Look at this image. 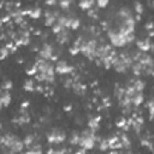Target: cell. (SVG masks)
Listing matches in <instances>:
<instances>
[{
  "label": "cell",
  "instance_id": "6da1fadb",
  "mask_svg": "<svg viewBox=\"0 0 154 154\" xmlns=\"http://www.w3.org/2000/svg\"><path fill=\"white\" fill-rule=\"evenodd\" d=\"M107 35H108V38H109V42L112 46L114 47H124L125 45L132 42L135 40V36L134 34H128V35H124L119 31H113V30H108L107 31Z\"/></svg>",
  "mask_w": 154,
  "mask_h": 154
},
{
  "label": "cell",
  "instance_id": "7a4b0ae2",
  "mask_svg": "<svg viewBox=\"0 0 154 154\" xmlns=\"http://www.w3.org/2000/svg\"><path fill=\"white\" fill-rule=\"evenodd\" d=\"M96 47H97V42L95 38H91L87 42H82L79 49H81V53L87 57L89 60H93L95 58V52H96Z\"/></svg>",
  "mask_w": 154,
  "mask_h": 154
},
{
  "label": "cell",
  "instance_id": "3957f363",
  "mask_svg": "<svg viewBox=\"0 0 154 154\" xmlns=\"http://www.w3.org/2000/svg\"><path fill=\"white\" fill-rule=\"evenodd\" d=\"M66 138V134L63 130L59 129H54L52 132L48 134L47 136V141L52 144H58V143H63Z\"/></svg>",
  "mask_w": 154,
  "mask_h": 154
},
{
  "label": "cell",
  "instance_id": "277c9868",
  "mask_svg": "<svg viewBox=\"0 0 154 154\" xmlns=\"http://www.w3.org/2000/svg\"><path fill=\"white\" fill-rule=\"evenodd\" d=\"M95 137H96V135H94V136H84V135H81V141H79V144L78 146H81L82 148H84L87 150L93 149L94 146H95V142H96Z\"/></svg>",
  "mask_w": 154,
  "mask_h": 154
},
{
  "label": "cell",
  "instance_id": "5b68a950",
  "mask_svg": "<svg viewBox=\"0 0 154 154\" xmlns=\"http://www.w3.org/2000/svg\"><path fill=\"white\" fill-rule=\"evenodd\" d=\"M55 71L58 73H60V75H67V73H71L73 71V66L69 65L64 60H59L55 64Z\"/></svg>",
  "mask_w": 154,
  "mask_h": 154
},
{
  "label": "cell",
  "instance_id": "8992f818",
  "mask_svg": "<svg viewBox=\"0 0 154 154\" xmlns=\"http://www.w3.org/2000/svg\"><path fill=\"white\" fill-rule=\"evenodd\" d=\"M112 66H113V69H114L117 72H119V73H124V72H126V70L129 69V66L123 61V59H122L119 55H117V57L114 58Z\"/></svg>",
  "mask_w": 154,
  "mask_h": 154
},
{
  "label": "cell",
  "instance_id": "52a82bcc",
  "mask_svg": "<svg viewBox=\"0 0 154 154\" xmlns=\"http://www.w3.org/2000/svg\"><path fill=\"white\" fill-rule=\"evenodd\" d=\"M38 54H40V58H42V59H46V60L51 59V58L53 57V47H52V45H49V43H43V46H42V48L40 49Z\"/></svg>",
  "mask_w": 154,
  "mask_h": 154
},
{
  "label": "cell",
  "instance_id": "ba28073f",
  "mask_svg": "<svg viewBox=\"0 0 154 154\" xmlns=\"http://www.w3.org/2000/svg\"><path fill=\"white\" fill-rule=\"evenodd\" d=\"M17 140H18V137H17L16 135H13V134H5V135H2V136H1L0 143H1V146L10 148V147H11V146L17 141Z\"/></svg>",
  "mask_w": 154,
  "mask_h": 154
},
{
  "label": "cell",
  "instance_id": "9c48e42d",
  "mask_svg": "<svg viewBox=\"0 0 154 154\" xmlns=\"http://www.w3.org/2000/svg\"><path fill=\"white\" fill-rule=\"evenodd\" d=\"M136 45H137V47L140 48L141 52H148V51H150V49H152V51L154 49V45L150 42L149 37L146 38V40H138Z\"/></svg>",
  "mask_w": 154,
  "mask_h": 154
},
{
  "label": "cell",
  "instance_id": "30bf717a",
  "mask_svg": "<svg viewBox=\"0 0 154 154\" xmlns=\"http://www.w3.org/2000/svg\"><path fill=\"white\" fill-rule=\"evenodd\" d=\"M138 63L142 64L143 67H148V66H154V60L152 58L150 54H147V52H142Z\"/></svg>",
  "mask_w": 154,
  "mask_h": 154
},
{
  "label": "cell",
  "instance_id": "8fae6325",
  "mask_svg": "<svg viewBox=\"0 0 154 154\" xmlns=\"http://www.w3.org/2000/svg\"><path fill=\"white\" fill-rule=\"evenodd\" d=\"M24 147H25V144H24V142L23 141H20L19 138L8 148V154H16V153H20V152H23V149H24Z\"/></svg>",
  "mask_w": 154,
  "mask_h": 154
},
{
  "label": "cell",
  "instance_id": "7c38bea8",
  "mask_svg": "<svg viewBox=\"0 0 154 154\" xmlns=\"http://www.w3.org/2000/svg\"><path fill=\"white\" fill-rule=\"evenodd\" d=\"M57 22V16L54 14V12H49L47 11L45 13V25L46 26H53Z\"/></svg>",
  "mask_w": 154,
  "mask_h": 154
},
{
  "label": "cell",
  "instance_id": "4fadbf2b",
  "mask_svg": "<svg viewBox=\"0 0 154 154\" xmlns=\"http://www.w3.org/2000/svg\"><path fill=\"white\" fill-rule=\"evenodd\" d=\"M69 40H70V34H69V31L66 30V28H65L63 31H60L59 34H57V42H59L60 45L67 43Z\"/></svg>",
  "mask_w": 154,
  "mask_h": 154
},
{
  "label": "cell",
  "instance_id": "5bb4252c",
  "mask_svg": "<svg viewBox=\"0 0 154 154\" xmlns=\"http://www.w3.org/2000/svg\"><path fill=\"white\" fill-rule=\"evenodd\" d=\"M0 101H1V106L2 107H7L10 105V102H11V93H10V90H4L2 89Z\"/></svg>",
  "mask_w": 154,
  "mask_h": 154
},
{
  "label": "cell",
  "instance_id": "9a60e30c",
  "mask_svg": "<svg viewBox=\"0 0 154 154\" xmlns=\"http://www.w3.org/2000/svg\"><path fill=\"white\" fill-rule=\"evenodd\" d=\"M85 88H87V87H85L83 83H81L79 81H75L73 84H72V90H73L75 94H77V95H83L84 91H85Z\"/></svg>",
  "mask_w": 154,
  "mask_h": 154
},
{
  "label": "cell",
  "instance_id": "2e32d148",
  "mask_svg": "<svg viewBox=\"0 0 154 154\" xmlns=\"http://www.w3.org/2000/svg\"><path fill=\"white\" fill-rule=\"evenodd\" d=\"M131 101H132L134 106H140L143 102V94H142V91H136L135 95L131 97Z\"/></svg>",
  "mask_w": 154,
  "mask_h": 154
},
{
  "label": "cell",
  "instance_id": "e0dca14e",
  "mask_svg": "<svg viewBox=\"0 0 154 154\" xmlns=\"http://www.w3.org/2000/svg\"><path fill=\"white\" fill-rule=\"evenodd\" d=\"M94 0H79V4H78V6L82 8V10H85V11H88L89 8H91L93 7V5H94Z\"/></svg>",
  "mask_w": 154,
  "mask_h": 154
},
{
  "label": "cell",
  "instance_id": "ac0fdd59",
  "mask_svg": "<svg viewBox=\"0 0 154 154\" xmlns=\"http://www.w3.org/2000/svg\"><path fill=\"white\" fill-rule=\"evenodd\" d=\"M42 14V10L40 7H34L29 11V17L32 18V19H38Z\"/></svg>",
  "mask_w": 154,
  "mask_h": 154
},
{
  "label": "cell",
  "instance_id": "d6986e66",
  "mask_svg": "<svg viewBox=\"0 0 154 154\" xmlns=\"http://www.w3.org/2000/svg\"><path fill=\"white\" fill-rule=\"evenodd\" d=\"M131 84L134 85V88H135L136 91H143V89L146 87V83L142 79H135V81H132Z\"/></svg>",
  "mask_w": 154,
  "mask_h": 154
},
{
  "label": "cell",
  "instance_id": "ffe728a7",
  "mask_svg": "<svg viewBox=\"0 0 154 154\" xmlns=\"http://www.w3.org/2000/svg\"><path fill=\"white\" fill-rule=\"evenodd\" d=\"M131 69H132V73H134L135 76H140V75L143 72V66H142V64L138 63V61H137L136 64H132Z\"/></svg>",
  "mask_w": 154,
  "mask_h": 154
},
{
  "label": "cell",
  "instance_id": "44dd1931",
  "mask_svg": "<svg viewBox=\"0 0 154 154\" xmlns=\"http://www.w3.org/2000/svg\"><path fill=\"white\" fill-rule=\"evenodd\" d=\"M24 90L25 91H32V90H35V83H34V79H31V78H28L25 82H24Z\"/></svg>",
  "mask_w": 154,
  "mask_h": 154
},
{
  "label": "cell",
  "instance_id": "7402d4cb",
  "mask_svg": "<svg viewBox=\"0 0 154 154\" xmlns=\"http://www.w3.org/2000/svg\"><path fill=\"white\" fill-rule=\"evenodd\" d=\"M118 14H119V16H120L123 19L132 17V12H131V10H130V8H128V7H123V8H120Z\"/></svg>",
  "mask_w": 154,
  "mask_h": 154
},
{
  "label": "cell",
  "instance_id": "603a6c76",
  "mask_svg": "<svg viewBox=\"0 0 154 154\" xmlns=\"http://www.w3.org/2000/svg\"><path fill=\"white\" fill-rule=\"evenodd\" d=\"M114 94H116V96H117V99H118V101L119 100H122L123 99V96H124V94H125V88H123V87H120V85H116V88H114Z\"/></svg>",
  "mask_w": 154,
  "mask_h": 154
},
{
  "label": "cell",
  "instance_id": "cb8c5ba5",
  "mask_svg": "<svg viewBox=\"0 0 154 154\" xmlns=\"http://www.w3.org/2000/svg\"><path fill=\"white\" fill-rule=\"evenodd\" d=\"M99 122H100V117H96V118H90L88 120V128L93 129V130H96L99 128Z\"/></svg>",
  "mask_w": 154,
  "mask_h": 154
},
{
  "label": "cell",
  "instance_id": "d4e9b609",
  "mask_svg": "<svg viewBox=\"0 0 154 154\" xmlns=\"http://www.w3.org/2000/svg\"><path fill=\"white\" fill-rule=\"evenodd\" d=\"M42 153V149L40 147V144H32L30 147V149L26 150V154H40Z\"/></svg>",
  "mask_w": 154,
  "mask_h": 154
},
{
  "label": "cell",
  "instance_id": "484cf974",
  "mask_svg": "<svg viewBox=\"0 0 154 154\" xmlns=\"http://www.w3.org/2000/svg\"><path fill=\"white\" fill-rule=\"evenodd\" d=\"M79 141H81V135L78 132H73L70 137V143L72 146H76V144H79Z\"/></svg>",
  "mask_w": 154,
  "mask_h": 154
},
{
  "label": "cell",
  "instance_id": "4316f807",
  "mask_svg": "<svg viewBox=\"0 0 154 154\" xmlns=\"http://www.w3.org/2000/svg\"><path fill=\"white\" fill-rule=\"evenodd\" d=\"M120 142H122V144H123V148H129L130 147V140H129V137H128V135H125V132L124 134H122L120 135Z\"/></svg>",
  "mask_w": 154,
  "mask_h": 154
},
{
  "label": "cell",
  "instance_id": "83f0119b",
  "mask_svg": "<svg viewBox=\"0 0 154 154\" xmlns=\"http://www.w3.org/2000/svg\"><path fill=\"white\" fill-rule=\"evenodd\" d=\"M34 135H31V134H29V135H26L25 137H24V140H23V142H24V144H25V147H31L32 144H34Z\"/></svg>",
  "mask_w": 154,
  "mask_h": 154
},
{
  "label": "cell",
  "instance_id": "f1b7e54d",
  "mask_svg": "<svg viewBox=\"0 0 154 154\" xmlns=\"http://www.w3.org/2000/svg\"><path fill=\"white\" fill-rule=\"evenodd\" d=\"M79 25H81V22H79L78 18H71V20H70V29L76 30V29L79 28Z\"/></svg>",
  "mask_w": 154,
  "mask_h": 154
},
{
  "label": "cell",
  "instance_id": "f546056e",
  "mask_svg": "<svg viewBox=\"0 0 154 154\" xmlns=\"http://www.w3.org/2000/svg\"><path fill=\"white\" fill-rule=\"evenodd\" d=\"M99 148H100V150H107V149H109L108 140H101L99 142Z\"/></svg>",
  "mask_w": 154,
  "mask_h": 154
},
{
  "label": "cell",
  "instance_id": "4dcf8cb0",
  "mask_svg": "<svg viewBox=\"0 0 154 154\" xmlns=\"http://www.w3.org/2000/svg\"><path fill=\"white\" fill-rule=\"evenodd\" d=\"M64 29H65V28H64L63 25H60L59 23H55V24L52 26V31H53V34H55V35H57V34H59L60 31H63Z\"/></svg>",
  "mask_w": 154,
  "mask_h": 154
},
{
  "label": "cell",
  "instance_id": "1f68e13d",
  "mask_svg": "<svg viewBox=\"0 0 154 154\" xmlns=\"http://www.w3.org/2000/svg\"><path fill=\"white\" fill-rule=\"evenodd\" d=\"M10 53H11V51H10L8 47H6V46H2V47H1V59H2V60L6 59Z\"/></svg>",
  "mask_w": 154,
  "mask_h": 154
},
{
  "label": "cell",
  "instance_id": "d6a6232c",
  "mask_svg": "<svg viewBox=\"0 0 154 154\" xmlns=\"http://www.w3.org/2000/svg\"><path fill=\"white\" fill-rule=\"evenodd\" d=\"M70 4H71V0H59V6L63 10H69Z\"/></svg>",
  "mask_w": 154,
  "mask_h": 154
},
{
  "label": "cell",
  "instance_id": "836d02e7",
  "mask_svg": "<svg viewBox=\"0 0 154 154\" xmlns=\"http://www.w3.org/2000/svg\"><path fill=\"white\" fill-rule=\"evenodd\" d=\"M148 111H149V116H150V119H153V116H154V100H150L148 102Z\"/></svg>",
  "mask_w": 154,
  "mask_h": 154
},
{
  "label": "cell",
  "instance_id": "e575fe53",
  "mask_svg": "<svg viewBox=\"0 0 154 154\" xmlns=\"http://www.w3.org/2000/svg\"><path fill=\"white\" fill-rule=\"evenodd\" d=\"M73 82H75V79L71 78V77H69V78H66V79L64 81V87H65L66 89H70V88H72Z\"/></svg>",
  "mask_w": 154,
  "mask_h": 154
},
{
  "label": "cell",
  "instance_id": "d590c367",
  "mask_svg": "<svg viewBox=\"0 0 154 154\" xmlns=\"http://www.w3.org/2000/svg\"><path fill=\"white\" fill-rule=\"evenodd\" d=\"M12 85H13V83L11 82V81H8V79H6V81H4V83H2V89L4 90H11L12 89Z\"/></svg>",
  "mask_w": 154,
  "mask_h": 154
},
{
  "label": "cell",
  "instance_id": "8d00e7d4",
  "mask_svg": "<svg viewBox=\"0 0 154 154\" xmlns=\"http://www.w3.org/2000/svg\"><path fill=\"white\" fill-rule=\"evenodd\" d=\"M135 12H136L137 14H141V13L143 12V6H142V4L138 2V1L135 2Z\"/></svg>",
  "mask_w": 154,
  "mask_h": 154
},
{
  "label": "cell",
  "instance_id": "74e56055",
  "mask_svg": "<svg viewBox=\"0 0 154 154\" xmlns=\"http://www.w3.org/2000/svg\"><path fill=\"white\" fill-rule=\"evenodd\" d=\"M119 141V137H117V136H112L111 138H108V143H109V148L111 149H113V147H114V144L117 143Z\"/></svg>",
  "mask_w": 154,
  "mask_h": 154
},
{
  "label": "cell",
  "instance_id": "f35d334b",
  "mask_svg": "<svg viewBox=\"0 0 154 154\" xmlns=\"http://www.w3.org/2000/svg\"><path fill=\"white\" fill-rule=\"evenodd\" d=\"M108 2H109V0H96V4L100 8H105L108 5Z\"/></svg>",
  "mask_w": 154,
  "mask_h": 154
},
{
  "label": "cell",
  "instance_id": "ab89813d",
  "mask_svg": "<svg viewBox=\"0 0 154 154\" xmlns=\"http://www.w3.org/2000/svg\"><path fill=\"white\" fill-rule=\"evenodd\" d=\"M144 29H146L147 31H152V30H154V22H152V20L147 22V23L144 24Z\"/></svg>",
  "mask_w": 154,
  "mask_h": 154
},
{
  "label": "cell",
  "instance_id": "60d3db41",
  "mask_svg": "<svg viewBox=\"0 0 154 154\" xmlns=\"http://www.w3.org/2000/svg\"><path fill=\"white\" fill-rule=\"evenodd\" d=\"M69 52H70V54L76 55L77 53H79V52H81V49H79V47H77V46H72V47H70V48H69Z\"/></svg>",
  "mask_w": 154,
  "mask_h": 154
},
{
  "label": "cell",
  "instance_id": "b9f144b4",
  "mask_svg": "<svg viewBox=\"0 0 154 154\" xmlns=\"http://www.w3.org/2000/svg\"><path fill=\"white\" fill-rule=\"evenodd\" d=\"M11 18H12V17H11V14H10V13H8V14H5V16L2 17V19H1V23H2V25H4L5 23H8V22L11 20Z\"/></svg>",
  "mask_w": 154,
  "mask_h": 154
},
{
  "label": "cell",
  "instance_id": "7bdbcfd3",
  "mask_svg": "<svg viewBox=\"0 0 154 154\" xmlns=\"http://www.w3.org/2000/svg\"><path fill=\"white\" fill-rule=\"evenodd\" d=\"M88 16H90V17H93V18H97V14H96V10H93V8H89L88 10Z\"/></svg>",
  "mask_w": 154,
  "mask_h": 154
},
{
  "label": "cell",
  "instance_id": "ee69618b",
  "mask_svg": "<svg viewBox=\"0 0 154 154\" xmlns=\"http://www.w3.org/2000/svg\"><path fill=\"white\" fill-rule=\"evenodd\" d=\"M126 123H128V122H126V119H125V118H122V119H120V120H119V122L117 123V126L122 129V128H123V126H124V125H125Z\"/></svg>",
  "mask_w": 154,
  "mask_h": 154
},
{
  "label": "cell",
  "instance_id": "f6af8a7d",
  "mask_svg": "<svg viewBox=\"0 0 154 154\" xmlns=\"http://www.w3.org/2000/svg\"><path fill=\"white\" fill-rule=\"evenodd\" d=\"M23 17H24V16H18V17L13 18V22H14L16 24H22V23H23Z\"/></svg>",
  "mask_w": 154,
  "mask_h": 154
},
{
  "label": "cell",
  "instance_id": "bcb514c9",
  "mask_svg": "<svg viewBox=\"0 0 154 154\" xmlns=\"http://www.w3.org/2000/svg\"><path fill=\"white\" fill-rule=\"evenodd\" d=\"M45 2H46V5H48V6H53V5H55V4L58 2V0H45Z\"/></svg>",
  "mask_w": 154,
  "mask_h": 154
},
{
  "label": "cell",
  "instance_id": "7dc6e473",
  "mask_svg": "<svg viewBox=\"0 0 154 154\" xmlns=\"http://www.w3.org/2000/svg\"><path fill=\"white\" fill-rule=\"evenodd\" d=\"M29 105H30L29 101H24V102H22V106H20V107H22V108H28Z\"/></svg>",
  "mask_w": 154,
  "mask_h": 154
},
{
  "label": "cell",
  "instance_id": "c3c4849f",
  "mask_svg": "<svg viewBox=\"0 0 154 154\" xmlns=\"http://www.w3.org/2000/svg\"><path fill=\"white\" fill-rule=\"evenodd\" d=\"M35 90H37V91H41V93H42V91L45 90V88H42V85H36V87H35Z\"/></svg>",
  "mask_w": 154,
  "mask_h": 154
},
{
  "label": "cell",
  "instance_id": "681fc988",
  "mask_svg": "<svg viewBox=\"0 0 154 154\" xmlns=\"http://www.w3.org/2000/svg\"><path fill=\"white\" fill-rule=\"evenodd\" d=\"M51 60H53V61H57V60H58V55H53V57L51 58Z\"/></svg>",
  "mask_w": 154,
  "mask_h": 154
},
{
  "label": "cell",
  "instance_id": "f907efd6",
  "mask_svg": "<svg viewBox=\"0 0 154 154\" xmlns=\"http://www.w3.org/2000/svg\"><path fill=\"white\" fill-rule=\"evenodd\" d=\"M64 109L65 111H70L71 109V106H66V107H64Z\"/></svg>",
  "mask_w": 154,
  "mask_h": 154
},
{
  "label": "cell",
  "instance_id": "816d5d0a",
  "mask_svg": "<svg viewBox=\"0 0 154 154\" xmlns=\"http://www.w3.org/2000/svg\"><path fill=\"white\" fill-rule=\"evenodd\" d=\"M136 20H141V14H137L136 16Z\"/></svg>",
  "mask_w": 154,
  "mask_h": 154
},
{
  "label": "cell",
  "instance_id": "f5cc1de1",
  "mask_svg": "<svg viewBox=\"0 0 154 154\" xmlns=\"http://www.w3.org/2000/svg\"><path fill=\"white\" fill-rule=\"evenodd\" d=\"M47 153H49V154H51V153H54V149H48Z\"/></svg>",
  "mask_w": 154,
  "mask_h": 154
}]
</instances>
